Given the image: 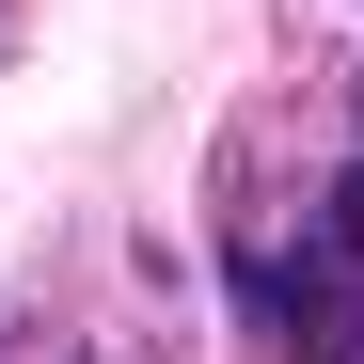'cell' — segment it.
I'll use <instances>...</instances> for the list:
<instances>
[{
  "mask_svg": "<svg viewBox=\"0 0 364 364\" xmlns=\"http://www.w3.org/2000/svg\"><path fill=\"white\" fill-rule=\"evenodd\" d=\"M333 222H348V237H364V174H348V191H333Z\"/></svg>",
  "mask_w": 364,
  "mask_h": 364,
  "instance_id": "1",
  "label": "cell"
}]
</instances>
